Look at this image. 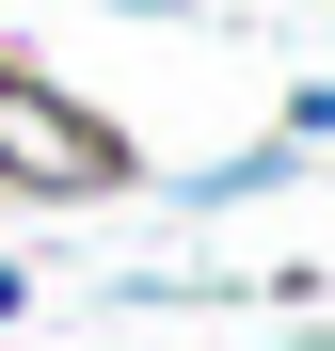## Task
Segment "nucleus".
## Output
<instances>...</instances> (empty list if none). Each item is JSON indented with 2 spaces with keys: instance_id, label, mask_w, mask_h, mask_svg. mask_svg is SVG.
I'll return each instance as SVG.
<instances>
[{
  "instance_id": "f257e3e1",
  "label": "nucleus",
  "mask_w": 335,
  "mask_h": 351,
  "mask_svg": "<svg viewBox=\"0 0 335 351\" xmlns=\"http://www.w3.org/2000/svg\"><path fill=\"white\" fill-rule=\"evenodd\" d=\"M0 192H32V208H112L128 192V128L32 48H0Z\"/></svg>"
},
{
  "instance_id": "f03ea898",
  "label": "nucleus",
  "mask_w": 335,
  "mask_h": 351,
  "mask_svg": "<svg viewBox=\"0 0 335 351\" xmlns=\"http://www.w3.org/2000/svg\"><path fill=\"white\" fill-rule=\"evenodd\" d=\"M256 192H303V144H240V160H208L176 208H256Z\"/></svg>"
},
{
  "instance_id": "7ed1b4c3",
  "label": "nucleus",
  "mask_w": 335,
  "mask_h": 351,
  "mask_svg": "<svg viewBox=\"0 0 335 351\" xmlns=\"http://www.w3.org/2000/svg\"><path fill=\"white\" fill-rule=\"evenodd\" d=\"M16 319H32V271H0V335H16Z\"/></svg>"
},
{
  "instance_id": "20e7f679",
  "label": "nucleus",
  "mask_w": 335,
  "mask_h": 351,
  "mask_svg": "<svg viewBox=\"0 0 335 351\" xmlns=\"http://www.w3.org/2000/svg\"><path fill=\"white\" fill-rule=\"evenodd\" d=\"M112 16H192V0H112Z\"/></svg>"
}]
</instances>
